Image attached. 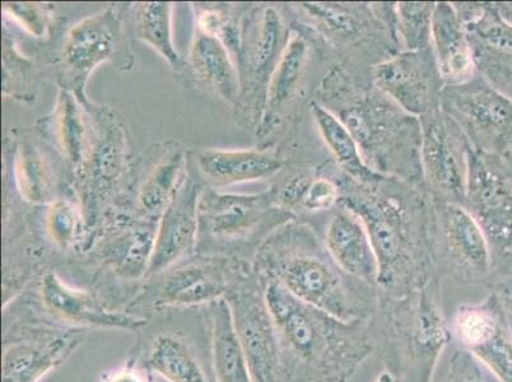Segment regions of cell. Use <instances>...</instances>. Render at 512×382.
I'll return each mask as SVG.
<instances>
[{
	"instance_id": "f1b7e54d",
	"label": "cell",
	"mask_w": 512,
	"mask_h": 382,
	"mask_svg": "<svg viewBox=\"0 0 512 382\" xmlns=\"http://www.w3.org/2000/svg\"><path fill=\"white\" fill-rule=\"evenodd\" d=\"M155 239L156 231L151 227L128 228L102 245V263L123 281L146 279Z\"/></svg>"
},
{
	"instance_id": "4fadbf2b",
	"label": "cell",
	"mask_w": 512,
	"mask_h": 382,
	"mask_svg": "<svg viewBox=\"0 0 512 382\" xmlns=\"http://www.w3.org/2000/svg\"><path fill=\"white\" fill-rule=\"evenodd\" d=\"M421 167L428 185L444 200L463 204L472 144L441 109L422 116Z\"/></svg>"
},
{
	"instance_id": "d590c367",
	"label": "cell",
	"mask_w": 512,
	"mask_h": 382,
	"mask_svg": "<svg viewBox=\"0 0 512 382\" xmlns=\"http://www.w3.org/2000/svg\"><path fill=\"white\" fill-rule=\"evenodd\" d=\"M341 202V189L327 177L311 176L299 204L300 209L309 213L329 211Z\"/></svg>"
},
{
	"instance_id": "ba28073f",
	"label": "cell",
	"mask_w": 512,
	"mask_h": 382,
	"mask_svg": "<svg viewBox=\"0 0 512 382\" xmlns=\"http://www.w3.org/2000/svg\"><path fill=\"white\" fill-rule=\"evenodd\" d=\"M463 206L476 218L492 259L512 256V172L507 156L472 148Z\"/></svg>"
},
{
	"instance_id": "5b68a950",
	"label": "cell",
	"mask_w": 512,
	"mask_h": 382,
	"mask_svg": "<svg viewBox=\"0 0 512 382\" xmlns=\"http://www.w3.org/2000/svg\"><path fill=\"white\" fill-rule=\"evenodd\" d=\"M2 382H41L72 357L87 330L68 328L37 314L3 311Z\"/></svg>"
},
{
	"instance_id": "5bb4252c",
	"label": "cell",
	"mask_w": 512,
	"mask_h": 382,
	"mask_svg": "<svg viewBox=\"0 0 512 382\" xmlns=\"http://www.w3.org/2000/svg\"><path fill=\"white\" fill-rule=\"evenodd\" d=\"M450 330L459 348L498 382H512V332L505 309L493 293L477 304L459 306Z\"/></svg>"
},
{
	"instance_id": "836d02e7",
	"label": "cell",
	"mask_w": 512,
	"mask_h": 382,
	"mask_svg": "<svg viewBox=\"0 0 512 382\" xmlns=\"http://www.w3.org/2000/svg\"><path fill=\"white\" fill-rule=\"evenodd\" d=\"M436 3L402 2L395 6V20L406 51L431 49V26Z\"/></svg>"
},
{
	"instance_id": "83f0119b",
	"label": "cell",
	"mask_w": 512,
	"mask_h": 382,
	"mask_svg": "<svg viewBox=\"0 0 512 382\" xmlns=\"http://www.w3.org/2000/svg\"><path fill=\"white\" fill-rule=\"evenodd\" d=\"M311 113L329 151L353 181L358 185H371L384 179L367 163L355 135L332 110L320 102H313Z\"/></svg>"
},
{
	"instance_id": "f546056e",
	"label": "cell",
	"mask_w": 512,
	"mask_h": 382,
	"mask_svg": "<svg viewBox=\"0 0 512 382\" xmlns=\"http://www.w3.org/2000/svg\"><path fill=\"white\" fill-rule=\"evenodd\" d=\"M307 55H309L307 40L304 36L293 32L268 83L263 107L265 123H271L276 119L290 102L304 74Z\"/></svg>"
},
{
	"instance_id": "ab89813d",
	"label": "cell",
	"mask_w": 512,
	"mask_h": 382,
	"mask_svg": "<svg viewBox=\"0 0 512 382\" xmlns=\"http://www.w3.org/2000/svg\"><path fill=\"white\" fill-rule=\"evenodd\" d=\"M99 382H153V374L137 357L130 354L123 365L104 372Z\"/></svg>"
},
{
	"instance_id": "9c48e42d",
	"label": "cell",
	"mask_w": 512,
	"mask_h": 382,
	"mask_svg": "<svg viewBox=\"0 0 512 382\" xmlns=\"http://www.w3.org/2000/svg\"><path fill=\"white\" fill-rule=\"evenodd\" d=\"M428 241L432 264L459 282L474 283L490 276V244L476 218L463 204L441 202L435 208Z\"/></svg>"
},
{
	"instance_id": "1f68e13d",
	"label": "cell",
	"mask_w": 512,
	"mask_h": 382,
	"mask_svg": "<svg viewBox=\"0 0 512 382\" xmlns=\"http://www.w3.org/2000/svg\"><path fill=\"white\" fill-rule=\"evenodd\" d=\"M134 31L139 40L156 50L175 71L184 67L183 58L172 40V6L166 2L139 4L134 16Z\"/></svg>"
},
{
	"instance_id": "8992f818",
	"label": "cell",
	"mask_w": 512,
	"mask_h": 382,
	"mask_svg": "<svg viewBox=\"0 0 512 382\" xmlns=\"http://www.w3.org/2000/svg\"><path fill=\"white\" fill-rule=\"evenodd\" d=\"M249 269L217 255L186 259L155 278L130 301L127 311L152 318L170 310L202 309L223 300Z\"/></svg>"
},
{
	"instance_id": "cb8c5ba5",
	"label": "cell",
	"mask_w": 512,
	"mask_h": 382,
	"mask_svg": "<svg viewBox=\"0 0 512 382\" xmlns=\"http://www.w3.org/2000/svg\"><path fill=\"white\" fill-rule=\"evenodd\" d=\"M194 161L204 179L217 186L269 179L283 169L282 160L258 149H200Z\"/></svg>"
},
{
	"instance_id": "44dd1931",
	"label": "cell",
	"mask_w": 512,
	"mask_h": 382,
	"mask_svg": "<svg viewBox=\"0 0 512 382\" xmlns=\"http://www.w3.org/2000/svg\"><path fill=\"white\" fill-rule=\"evenodd\" d=\"M325 248L347 276L379 288L380 267L365 223L352 209L342 207L325 228Z\"/></svg>"
},
{
	"instance_id": "d6a6232c",
	"label": "cell",
	"mask_w": 512,
	"mask_h": 382,
	"mask_svg": "<svg viewBox=\"0 0 512 382\" xmlns=\"http://www.w3.org/2000/svg\"><path fill=\"white\" fill-rule=\"evenodd\" d=\"M18 190L32 204L53 202V171L44 153L30 139L18 144L15 160Z\"/></svg>"
},
{
	"instance_id": "603a6c76",
	"label": "cell",
	"mask_w": 512,
	"mask_h": 382,
	"mask_svg": "<svg viewBox=\"0 0 512 382\" xmlns=\"http://www.w3.org/2000/svg\"><path fill=\"white\" fill-rule=\"evenodd\" d=\"M248 34L251 36H248V48L245 49V54L239 58V71L240 74L241 71L246 72L244 78H249L248 82L253 85L255 95L262 101V107H264L268 83L291 34L282 16L273 7L263 9L258 21L254 23L253 29Z\"/></svg>"
},
{
	"instance_id": "6da1fadb",
	"label": "cell",
	"mask_w": 512,
	"mask_h": 382,
	"mask_svg": "<svg viewBox=\"0 0 512 382\" xmlns=\"http://www.w3.org/2000/svg\"><path fill=\"white\" fill-rule=\"evenodd\" d=\"M282 382H349L375 353L369 320L343 321L265 282Z\"/></svg>"
},
{
	"instance_id": "ffe728a7",
	"label": "cell",
	"mask_w": 512,
	"mask_h": 382,
	"mask_svg": "<svg viewBox=\"0 0 512 382\" xmlns=\"http://www.w3.org/2000/svg\"><path fill=\"white\" fill-rule=\"evenodd\" d=\"M200 197V185L186 180L185 176L156 228L155 248L146 281L189 259L197 249Z\"/></svg>"
},
{
	"instance_id": "52a82bcc",
	"label": "cell",
	"mask_w": 512,
	"mask_h": 382,
	"mask_svg": "<svg viewBox=\"0 0 512 382\" xmlns=\"http://www.w3.org/2000/svg\"><path fill=\"white\" fill-rule=\"evenodd\" d=\"M440 109L476 151L501 157L512 152V99L486 78L476 74L462 85L442 88Z\"/></svg>"
},
{
	"instance_id": "b9f144b4",
	"label": "cell",
	"mask_w": 512,
	"mask_h": 382,
	"mask_svg": "<svg viewBox=\"0 0 512 382\" xmlns=\"http://www.w3.org/2000/svg\"><path fill=\"white\" fill-rule=\"evenodd\" d=\"M375 382H397V380H395L394 377L390 375L388 371H384L383 374L377 377Z\"/></svg>"
},
{
	"instance_id": "3957f363",
	"label": "cell",
	"mask_w": 512,
	"mask_h": 382,
	"mask_svg": "<svg viewBox=\"0 0 512 382\" xmlns=\"http://www.w3.org/2000/svg\"><path fill=\"white\" fill-rule=\"evenodd\" d=\"M369 323L375 353L397 382H432L453 339L435 277L403 296L380 295Z\"/></svg>"
},
{
	"instance_id": "f35d334b",
	"label": "cell",
	"mask_w": 512,
	"mask_h": 382,
	"mask_svg": "<svg viewBox=\"0 0 512 382\" xmlns=\"http://www.w3.org/2000/svg\"><path fill=\"white\" fill-rule=\"evenodd\" d=\"M441 382H486L479 367V363L474 360L468 352L463 349H456L453 356L450 357L449 371L445 380Z\"/></svg>"
},
{
	"instance_id": "4dcf8cb0",
	"label": "cell",
	"mask_w": 512,
	"mask_h": 382,
	"mask_svg": "<svg viewBox=\"0 0 512 382\" xmlns=\"http://www.w3.org/2000/svg\"><path fill=\"white\" fill-rule=\"evenodd\" d=\"M185 166V153L181 149L166 153L156 162L139 189L138 207L144 216L164 213L185 179Z\"/></svg>"
},
{
	"instance_id": "ac0fdd59",
	"label": "cell",
	"mask_w": 512,
	"mask_h": 382,
	"mask_svg": "<svg viewBox=\"0 0 512 382\" xmlns=\"http://www.w3.org/2000/svg\"><path fill=\"white\" fill-rule=\"evenodd\" d=\"M467 30L477 71L497 90L512 99V25L496 4L454 3Z\"/></svg>"
},
{
	"instance_id": "30bf717a",
	"label": "cell",
	"mask_w": 512,
	"mask_h": 382,
	"mask_svg": "<svg viewBox=\"0 0 512 382\" xmlns=\"http://www.w3.org/2000/svg\"><path fill=\"white\" fill-rule=\"evenodd\" d=\"M27 305L53 323L87 332L107 329L138 334L150 323L144 316L115 309L96 293L74 287L54 272L41 277L36 302Z\"/></svg>"
},
{
	"instance_id": "484cf974",
	"label": "cell",
	"mask_w": 512,
	"mask_h": 382,
	"mask_svg": "<svg viewBox=\"0 0 512 382\" xmlns=\"http://www.w3.org/2000/svg\"><path fill=\"white\" fill-rule=\"evenodd\" d=\"M54 141L73 169L83 170L90 160L95 135L76 93L60 88L51 118Z\"/></svg>"
},
{
	"instance_id": "9a60e30c",
	"label": "cell",
	"mask_w": 512,
	"mask_h": 382,
	"mask_svg": "<svg viewBox=\"0 0 512 382\" xmlns=\"http://www.w3.org/2000/svg\"><path fill=\"white\" fill-rule=\"evenodd\" d=\"M123 26L116 9L111 7L78 22L69 30L62 49V65L69 91L83 97L88 77L104 63L123 64Z\"/></svg>"
},
{
	"instance_id": "7c38bea8",
	"label": "cell",
	"mask_w": 512,
	"mask_h": 382,
	"mask_svg": "<svg viewBox=\"0 0 512 382\" xmlns=\"http://www.w3.org/2000/svg\"><path fill=\"white\" fill-rule=\"evenodd\" d=\"M337 116L355 135L367 163L372 167V161L376 162L375 171L379 174L380 169H392L390 156H393V153L390 148L406 146L407 135L421 137L420 119L400 109L381 92L363 97ZM408 143L421 146V143ZM411 155L413 156V153Z\"/></svg>"
},
{
	"instance_id": "4316f807",
	"label": "cell",
	"mask_w": 512,
	"mask_h": 382,
	"mask_svg": "<svg viewBox=\"0 0 512 382\" xmlns=\"http://www.w3.org/2000/svg\"><path fill=\"white\" fill-rule=\"evenodd\" d=\"M190 62L200 81L223 100L235 102L239 99L240 71L220 37L197 29L190 49Z\"/></svg>"
},
{
	"instance_id": "e0dca14e",
	"label": "cell",
	"mask_w": 512,
	"mask_h": 382,
	"mask_svg": "<svg viewBox=\"0 0 512 382\" xmlns=\"http://www.w3.org/2000/svg\"><path fill=\"white\" fill-rule=\"evenodd\" d=\"M273 200L272 191L260 194L202 193L198 207V241L207 237L208 248L227 249L241 244L263 225L272 211Z\"/></svg>"
},
{
	"instance_id": "e575fe53",
	"label": "cell",
	"mask_w": 512,
	"mask_h": 382,
	"mask_svg": "<svg viewBox=\"0 0 512 382\" xmlns=\"http://www.w3.org/2000/svg\"><path fill=\"white\" fill-rule=\"evenodd\" d=\"M81 222L77 209L65 200H55L49 209L46 228L50 239L59 249L67 250L76 245L81 235Z\"/></svg>"
},
{
	"instance_id": "7402d4cb",
	"label": "cell",
	"mask_w": 512,
	"mask_h": 382,
	"mask_svg": "<svg viewBox=\"0 0 512 382\" xmlns=\"http://www.w3.org/2000/svg\"><path fill=\"white\" fill-rule=\"evenodd\" d=\"M431 50L445 86L462 85L476 76L472 45L454 3L435 4Z\"/></svg>"
},
{
	"instance_id": "74e56055",
	"label": "cell",
	"mask_w": 512,
	"mask_h": 382,
	"mask_svg": "<svg viewBox=\"0 0 512 382\" xmlns=\"http://www.w3.org/2000/svg\"><path fill=\"white\" fill-rule=\"evenodd\" d=\"M4 12L31 35L43 37L46 31L44 9L32 3H6Z\"/></svg>"
},
{
	"instance_id": "d4e9b609",
	"label": "cell",
	"mask_w": 512,
	"mask_h": 382,
	"mask_svg": "<svg viewBox=\"0 0 512 382\" xmlns=\"http://www.w3.org/2000/svg\"><path fill=\"white\" fill-rule=\"evenodd\" d=\"M203 310L208 323L214 382H253L226 298Z\"/></svg>"
},
{
	"instance_id": "8d00e7d4",
	"label": "cell",
	"mask_w": 512,
	"mask_h": 382,
	"mask_svg": "<svg viewBox=\"0 0 512 382\" xmlns=\"http://www.w3.org/2000/svg\"><path fill=\"white\" fill-rule=\"evenodd\" d=\"M301 7L325 29L339 36L351 35L357 29L355 18L342 7L325 3H304Z\"/></svg>"
},
{
	"instance_id": "d6986e66",
	"label": "cell",
	"mask_w": 512,
	"mask_h": 382,
	"mask_svg": "<svg viewBox=\"0 0 512 382\" xmlns=\"http://www.w3.org/2000/svg\"><path fill=\"white\" fill-rule=\"evenodd\" d=\"M202 352L192 335L169 324L138 333L132 356L167 382H214Z\"/></svg>"
},
{
	"instance_id": "2e32d148",
	"label": "cell",
	"mask_w": 512,
	"mask_h": 382,
	"mask_svg": "<svg viewBox=\"0 0 512 382\" xmlns=\"http://www.w3.org/2000/svg\"><path fill=\"white\" fill-rule=\"evenodd\" d=\"M374 79L379 91L409 115L420 119L440 109L444 82L431 49L403 51L377 64Z\"/></svg>"
},
{
	"instance_id": "7bdbcfd3",
	"label": "cell",
	"mask_w": 512,
	"mask_h": 382,
	"mask_svg": "<svg viewBox=\"0 0 512 382\" xmlns=\"http://www.w3.org/2000/svg\"><path fill=\"white\" fill-rule=\"evenodd\" d=\"M507 160H509L511 172H512V152L510 153V155H507Z\"/></svg>"
},
{
	"instance_id": "7a4b0ae2",
	"label": "cell",
	"mask_w": 512,
	"mask_h": 382,
	"mask_svg": "<svg viewBox=\"0 0 512 382\" xmlns=\"http://www.w3.org/2000/svg\"><path fill=\"white\" fill-rule=\"evenodd\" d=\"M255 272L299 300L343 321L369 320L380 301L379 288L356 281L339 269L309 232H290L265 242L256 253Z\"/></svg>"
},
{
	"instance_id": "60d3db41",
	"label": "cell",
	"mask_w": 512,
	"mask_h": 382,
	"mask_svg": "<svg viewBox=\"0 0 512 382\" xmlns=\"http://www.w3.org/2000/svg\"><path fill=\"white\" fill-rule=\"evenodd\" d=\"M491 288L493 295L497 297L505 311L512 314V276L497 279Z\"/></svg>"
},
{
	"instance_id": "8fae6325",
	"label": "cell",
	"mask_w": 512,
	"mask_h": 382,
	"mask_svg": "<svg viewBox=\"0 0 512 382\" xmlns=\"http://www.w3.org/2000/svg\"><path fill=\"white\" fill-rule=\"evenodd\" d=\"M265 282L249 270L226 297L253 382H282L276 333L267 302Z\"/></svg>"
},
{
	"instance_id": "277c9868",
	"label": "cell",
	"mask_w": 512,
	"mask_h": 382,
	"mask_svg": "<svg viewBox=\"0 0 512 382\" xmlns=\"http://www.w3.org/2000/svg\"><path fill=\"white\" fill-rule=\"evenodd\" d=\"M341 203L357 213L369 231L379 259L380 295L403 296L434 278L430 251L414 240L406 222L399 220L397 208L358 194L341 198Z\"/></svg>"
}]
</instances>
